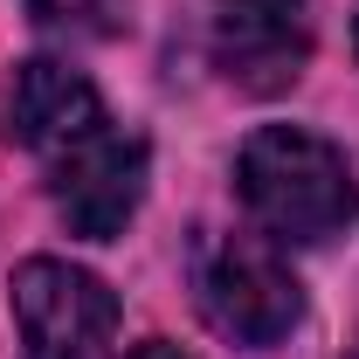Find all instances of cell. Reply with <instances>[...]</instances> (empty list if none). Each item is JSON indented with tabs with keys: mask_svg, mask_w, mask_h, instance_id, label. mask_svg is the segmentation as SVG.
Here are the masks:
<instances>
[{
	"mask_svg": "<svg viewBox=\"0 0 359 359\" xmlns=\"http://www.w3.org/2000/svg\"><path fill=\"white\" fill-rule=\"evenodd\" d=\"M132 359H187V353H180V346H166V339H145Z\"/></svg>",
	"mask_w": 359,
	"mask_h": 359,
	"instance_id": "ba28073f",
	"label": "cell"
},
{
	"mask_svg": "<svg viewBox=\"0 0 359 359\" xmlns=\"http://www.w3.org/2000/svg\"><path fill=\"white\" fill-rule=\"evenodd\" d=\"M235 194L276 249L332 242L359 215V180L332 138L304 125H263L235 159Z\"/></svg>",
	"mask_w": 359,
	"mask_h": 359,
	"instance_id": "6da1fadb",
	"label": "cell"
},
{
	"mask_svg": "<svg viewBox=\"0 0 359 359\" xmlns=\"http://www.w3.org/2000/svg\"><path fill=\"white\" fill-rule=\"evenodd\" d=\"M194 304L235 346H276L304 318V290L269 235H208L194 249Z\"/></svg>",
	"mask_w": 359,
	"mask_h": 359,
	"instance_id": "7a4b0ae2",
	"label": "cell"
},
{
	"mask_svg": "<svg viewBox=\"0 0 359 359\" xmlns=\"http://www.w3.org/2000/svg\"><path fill=\"white\" fill-rule=\"evenodd\" d=\"M28 14L62 35H111L118 28V0H28Z\"/></svg>",
	"mask_w": 359,
	"mask_h": 359,
	"instance_id": "52a82bcc",
	"label": "cell"
},
{
	"mask_svg": "<svg viewBox=\"0 0 359 359\" xmlns=\"http://www.w3.org/2000/svg\"><path fill=\"white\" fill-rule=\"evenodd\" d=\"M42 173H48V194H55L62 222L76 235H90V242H111V235H125V222L145 201V138L104 118L90 138L55 152Z\"/></svg>",
	"mask_w": 359,
	"mask_h": 359,
	"instance_id": "277c9868",
	"label": "cell"
},
{
	"mask_svg": "<svg viewBox=\"0 0 359 359\" xmlns=\"http://www.w3.org/2000/svg\"><path fill=\"white\" fill-rule=\"evenodd\" d=\"M14 318H21V359H118V297L104 276L76 263H35L14 269Z\"/></svg>",
	"mask_w": 359,
	"mask_h": 359,
	"instance_id": "3957f363",
	"label": "cell"
},
{
	"mask_svg": "<svg viewBox=\"0 0 359 359\" xmlns=\"http://www.w3.org/2000/svg\"><path fill=\"white\" fill-rule=\"evenodd\" d=\"M215 69L249 97H276L311 62V0H215Z\"/></svg>",
	"mask_w": 359,
	"mask_h": 359,
	"instance_id": "5b68a950",
	"label": "cell"
},
{
	"mask_svg": "<svg viewBox=\"0 0 359 359\" xmlns=\"http://www.w3.org/2000/svg\"><path fill=\"white\" fill-rule=\"evenodd\" d=\"M97 125H104V97L83 69H69L55 55H35V62L14 69V138L42 166L55 152H69L76 138H90Z\"/></svg>",
	"mask_w": 359,
	"mask_h": 359,
	"instance_id": "8992f818",
	"label": "cell"
}]
</instances>
